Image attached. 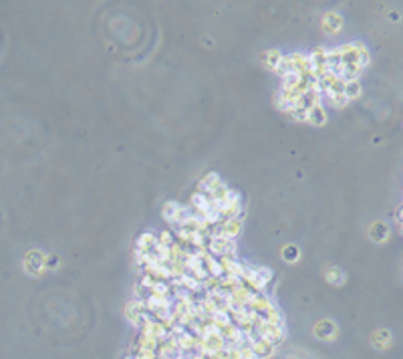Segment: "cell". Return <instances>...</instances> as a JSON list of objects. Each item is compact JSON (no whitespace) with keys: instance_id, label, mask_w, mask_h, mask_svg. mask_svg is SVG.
Returning a JSON list of instances; mask_svg holds the SVG:
<instances>
[{"instance_id":"1","label":"cell","mask_w":403,"mask_h":359,"mask_svg":"<svg viewBox=\"0 0 403 359\" xmlns=\"http://www.w3.org/2000/svg\"><path fill=\"white\" fill-rule=\"evenodd\" d=\"M324 21H327V23H324V28H327L329 32H331V30L335 32V30H339V28H341V18H339L337 14H327V16H324Z\"/></svg>"}]
</instances>
